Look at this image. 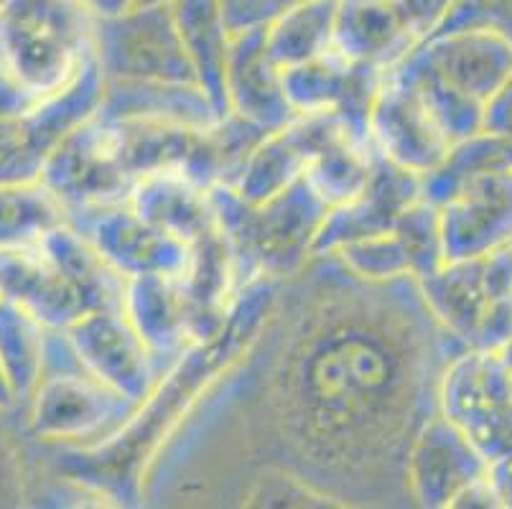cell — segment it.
Here are the masks:
<instances>
[{
    "instance_id": "1",
    "label": "cell",
    "mask_w": 512,
    "mask_h": 509,
    "mask_svg": "<svg viewBox=\"0 0 512 509\" xmlns=\"http://www.w3.org/2000/svg\"><path fill=\"white\" fill-rule=\"evenodd\" d=\"M286 306L278 296L248 349L255 413L273 464L329 504L406 494V454L462 352L434 324L416 280L370 283L334 258Z\"/></svg>"
},
{
    "instance_id": "2",
    "label": "cell",
    "mask_w": 512,
    "mask_h": 509,
    "mask_svg": "<svg viewBox=\"0 0 512 509\" xmlns=\"http://www.w3.org/2000/svg\"><path fill=\"white\" fill-rule=\"evenodd\" d=\"M281 296V280H248L217 334L199 339L161 372L156 387L123 426L87 448H62L59 471L95 497L141 504L166 443L217 382L225 380L253 347Z\"/></svg>"
},
{
    "instance_id": "3",
    "label": "cell",
    "mask_w": 512,
    "mask_h": 509,
    "mask_svg": "<svg viewBox=\"0 0 512 509\" xmlns=\"http://www.w3.org/2000/svg\"><path fill=\"white\" fill-rule=\"evenodd\" d=\"M222 235L232 247L242 283L286 280L314 260V242L329 207L304 179L260 204H248L232 184L209 186Z\"/></svg>"
},
{
    "instance_id": "4",
    "label": "cell",
    "mask_w": 512,
    "mask_h": 509,
    "mask_svg": "<svg viewBox=\"0 0 512 509\" xmlns=\"http://www.w3.org/2000/svg\"><path fill=\"white\" fill-rule=\"evenodd\" d=\"M95 56V18L79 0H0V72L39 97Z\"/></svg>"
},
{
    "instance_id": "5",
    "label": "cell",
    "mask_w": 512,
    "mask_h": 509,
    "mask_svg": "<svg viewBox=\"0 0 512 509\" xmlns=\"http://www.w3.org/2000/svg\"><path fill=\"white\" fill-rule=\"evenodd\" d=\"M136 405L85 372L77 359L51 364L29 395V428L39 441L62 448H87L113 436Z\"/></svg>"
},
{
    "instance_id": "6",
    "label": "cell",
    "mask_w": 512,
    "mask_h": 509,
    "mask_svg": "<svg viewBox=\"0 0 512 509\" xmlns=\"http://www.w3.org/2000/svg\"><path fill=\"white\" fill-rule=\"evenodd\" d=\"M436 410L462 428L487 461L512 454V385L497 352L467 347L451 354L436 385Z\"/></svg>"
},
{
    "instance_id": "7",
    "label": "cell",
    "mask_w": 512,
    "mask_h": 509,
    "mask_svg": "<svg viewBox=\"0 0 512 509\" xmlns=\"http://www.w3.org/2000/svg\"><path fill=\"white\" fill-rule=\"evenodd\" d=\"M95 59L105 82H194L171 6H143L95 18Z\"/></svg>"
},
{
    "instance_id": "8",
    "label": "cell",
    "mask_w": 512,
    "mask_h": 509,
    "mask_svg": "<svg viewBox=\"0 0 512 509\" xmlns=\"http://www.w3.org/2000/svg\"><path fill=\"white\" fill-rule=\"evenodd\" d=\"M105 74L92 56L82 72L29 115L0 120V184L41 179L51 151L100 110Z\"/></svg>"
},
{
    "instance_id": "9",
    "label": "cell",
    "mask_w": 512,
    "mask_h": 509,
    "mask_svg": "<svg viewBox=\"0 0 512 509\" xmlns=\"http://www.w3.org/2000/svg\"><path fill=\"white\" fill-rule=\"evenodd\" d=\"M62 334L79 367L136 408L164 372L123 308L90 311Z\"/></svg>"
},
{
    "instance_id": "10",
    "label": "cell",
    "mask_w": 512,
    "mask_h": 509,
    "mask_svg": "<svg viewBox=\"0 0 512 509\" xmlns=\"http://www.w3.org/2000/svg\"><path fill=\"white\" fill-rule=\"evenodd\" d=\"M367 138L377 156L416 176L436 171L454 148L421 92L398 72L385 74L372 100Z\"/></svg>"
},
{
    "instance_id": "11",
    "label": "cell",
    "mask_w": 512,
    "mask_h": 509,
    "mask_svg": "<svg viewBox=\"0 0 512 509\" xmlns=\"http://www.w3.org/2000/svg\"><path fill=\"white\" fill-rule=\"evenodd\" d=\"M416 288L434 324L451 342L469 347L484 308L512 291V245L482 258L446 260L439 270L418 278Z\"/></svg>"
},
{
    "instance_id": "12",
    "label": "cell",
    "mask_w": 512,
    "mask_h": 509,
    "mask_svg": "<svg viewBox=\"0 0 512 509\" xmlns=\"http://www.w3.org/2000/svg\"><path fill=\"white\" fill-rule=\"evenodd\" d=\"M69 222L125 280L141 275H181L189 263L192 247L143 219L128 202L69 214Z\"/></svg>"
},
{
    "instance_id": "13",
    "label": "cell",
    "mask_w": 512,
    "mask_h": 509,
    "mask_svg": "<svg viewBox=\"0 0 512 509\" xmlns=\"http://www.w3.org/2000/svg\"><path fill=\"white\" fill-rule=\"evenodd\" d=\"M487 464L467 433L434 410L408 446L403 471L408 499L423 509L451 507L474 479L487 474Z\"/></svg>"
},
{
    "instance_id": "14",
    "label": "cell",
    "mask_w": 512,
    "mask_h": 509,
    "mask_svg": "<svg viewBox=\"0 0 512 509\" xmlns=\"http://www.w3.org/2000/svg\"><path fill=\"white\" fill-rule=\"evenodd\" d=\"M446 260L482 258L512 245V171H477L439 204Z\"/></svg>"
},
{
    "instance_id": "15",
    "label": "cell",
    "mask_w": 512,
    "mask_h": 509,
    "mask_svg": "<svg viewBox=\"0 0 512 509\" xmlns=\"http://www.w3.org/2000/svg\"><path fill=\"white\" fill-rule=\"evenodd\" d=\"M385 72L370 64L352 62L332 49L299 67L283 69L286 95L296 115L334 112L367 133V115Z\"/></svg>"
},
{
    "instance_id": "16",
    "label": "cell",
    "mask_w": 512,
    "mask_h": 509,
    "mask_svg": "<svg viewBox=\"0 0 512 509\" xmlns=\"http://www.w3.org/2000/svg\"><path fill=\"white\" fill-rule=\"evenodd\" d=\"M0 298L23 306L49 331H67L92 308L44 247H0Z\"/></svg>"
},
{
    "instance_id": "17",
    "label": "cell",
    "mask_w": 512,
    "mask_h": 509,
    "mask_svg": "<svg viewBox=\"0 0 512 509\" xmlns=\"http://www.w3.org/2000/svg\"><path fill=\"white\" fill-rule=\"evenodd\" d=\"M227 112L263 133L283 128L296 118L283 84V69L268 54L265 31L232 36L225 72Z\"/></svg>"
},
{
    "instance_id": "18",
    "label": "cell",
    "mask_w": 512,
    "mask_h": 509,
    "mask_svg": "<svg viewBox=\"0 0 512 509\" xmlns=\"http://www.w3.org/2000/svg\"><path fill=\"white\" fill-rule=\"evenodd\" d=\"M418 196H423L421 176L377 156L375 174L365 194L327 212L314 242V258L332 255L337 247L360 237L393 230L398 214Z\"/></svg>"
},
{
    "instance_id": "19",
    "label": "cell",
    "mask_w": 512,
    "mask_h": 509,
    "mask_svg": "<svg viewBox=\"0 0 512 509\" xmlns=\"http://www.w3.org/2000/svg\"><path fill=\"white\" fill-rule=\"evenodd\" d=\"M418 51L439 77L479 102L490 100L512 74V41L492 28L467 26L436 34Z\"/></svg>"
},
{
    "instance_id": "20",
    "label": "cell",
    "mask_w": 512,
    "mask_h": 509,
    "mask_svg": "<svg viewBox=\"0 0 512 509\" xmlns=\"http://www.w3.org/2000/svg\"><path fill=\"white\" fill-rule=\"evenodd\" d=\"M403 0H339L334 49L388 74L418 49Z\"/></svg>"
},
{
    "instance_id": "21",
    "label": "cell",
    "mask_w": 512,
    "mask_h": 509,
    "mask_svg": "<svg viewBox=\"0 0 512 509\" xmlns=\"http://www.w3.org/2000/svg\"><path fill=\"white\" fill-rule=\"evenodd\" d=\"M123 311L161 370L197 342L181 275H141L125 280Z\"/></svg>"
},
{
    "instance_id": "22",
    "label": "cell",
    "mask_w": 512,
    "mask_h": 509,
    "mask_svg": "<svg viewBox=\"0 0 512 509\" xmlns=\"http://www.w3.org/2000/svg\"><path fill=\"white\" fill-rule=\"evenodd\" d=\"M189 263L181 273L194 339H209L222 329L230 316V306L245 283L237 270V260L220 224L197 242H192Z\"/></svg>"
},
{
    "instance_id": "23",
    "label": "cell",
    "mask_w": 512,
    "mask_h": 509,
    "mask_svg": "<svg viewBox=\"0 0 512 509\" xmlns=\"http://www.w3.org/2000/svg\"><path fill=\"white\" fill-rule=\"evenodd\" d=\"M128 204L143 219L179 237L186 245L217 227L209 189L181 168L143 176L130 191Z\"/></svg>"
},
{
    "instance_id": "24",
    "label": "cell",
    "mask_w": 512,
    "mask_h": 509,
    "mask_svg": "<svg viewBox=\"0 0 512 509\" xmlns=\"http://www.w3.org/2000/svg\"><path fill=\"white\" fill-rule=\"evenodd\" d=\"M176 28L186 59L204 95L214 105L217 115H227L225 100V72L230 59L232 31L225 21L220 0H176L171 3Z\"/></svg>"
},
{
    "instance_id": "25",
    "label": "cell",
    "mask_w": 512,
    "mask_h": 509,
    "mask_svg": "<svg viewBox=\"0 0 512 509\" xmlns=\"http://www.w3.org/2000/svg\"><path fill=\"white\" fill-rule=\"evenodd\" d=\"M100 112L186 128H209L220 120L209 97L194 82H105Z\"/></svg>"
},
{
    "instance_id": "26",
    "label": "cell",
    "mask_w": 512,
    "mask_h": 509,
    "mask_svg": "<svg viewBox=\"0 0 512 509\" xmlns=\"http://www.w3.org/2000/svg\"><path fill=\"white\" fill-rule=\"evenodd\" d=\"M375 163L377 153L370 138L357 130H347L311 156L304 181L329 209L342 207L365 194L375 174Z\"/></svg>"
},
{
    "instance_id": "27",
    "label": "cell",
    "mask_w": 512,
    "mask_h": 509,
    "mask_svg": "<svg viewBox=\"0 0 512 509\" xmlns=\"http://www.w3.org/2000/svg\"><path fill=\"white\" fill-rule=\"evenodd\" d=\"M339 0H304L263 28L265 46L281 69L299 67L334 49Z\"/></svg>"
},
{
    "instance_id": "28",
    "label": "cell",
    "mask_w": 512,
    "mask_h": 509,
    "mask_svg": "<svg viewBox=\"0 0 512 509\" xmlns=\"http://www.w3.org/2000/svg\"><path fill=\"white\" fill-rule=\"evenodd\" d=\"M51 331L23 306L0 298V367L18 403L29 400L49 364Z\"/></svg>"
},
{
    "instance_id": "29",
    "label": "cell",
    "mask_w": 512,
    "mask_h": 509,
    "mask_svg": "<svg viewBox=\"0 0 512 509\" xmlns=\"http://www.w3.org/2000/svg\"><path fill=\"white\" fill-rule=\"evenodd\" d=\"M64 222L67 207L41 179L0 184V247L36 245Z\"/></svg>"
},
{
    "instance_id": "30",
    "label": "cell",
    "mask_w": 512,
    "mask_h": 509,
    "mask_svg": "<svg viewBox=\"0 0 512 509\" xmlns=\"http://www.w3.org/2000/svg\"><path fill=\"white\" fill-rule=\"evenodd\" d=\"M390 72L403 74L408 82H413V87L421 92L423 102L428 105V110L434 112V118L439 120V125L444 128V133L449 135V140L454 146L482 130L484 102L474 100L472 95L456 90L454 84H449L444 77H439L434 69L428 67L426 59H423L418 49H413L411 54H408L400 64H395Z\"/></svg>"
},
{
    "instance_id": "31",
    "label": "cell",
    "mask_w": 512,
    "mask_h": 509,
    "mask_svg": "<svg viewBox=\"0 0 512 509\" xmlns=\"http://www.w3.org/2000/svg\"><path fill=\"white\" fill-rule=\"evenodd\" d=\"M400 245L411 263V278H426L446 263L444 232H441V212L426 196H418L398 214L393 224Z\"/></svg>"
},
{
    "instance_id": "32",
    "label": "cell",
    "mask_w": 512,
    "mask_h": 509,
    "mask_svg": "<svg viewBox=\"0 0 512 509\" xmlns=\"http://www.w3.org/2000/svg\"><path fill=\"white\" fill-rule=\"evenodd\" d=\"M329 258L337 260L355 278L370 280V283H393V280L411 278V263L393 230L347 242L337 247Z\"/></svg>"
},
{
    "instance_id": "33",
    "label": "cell",
    "mask_w": 512,
    "mask_h": 509,
    "mask_svg": "<svg viewBox=\"0 0 512 509\" xmlns=\"http://www.w3.org/2000/svg\"><path fill=\"white\" fill-rule=\"evenodd\" d=\"M467 26L492 28L512 41V0H454L436 34Z\"/></svg>"
},
{
    "instance_id": "34",
    "label": "cell",
    "mask_w": 512,
    "mask_h": 509,
    "mask_svg": "<svg viewBox=\"0 0 512 509\" xmlns=\"http://www.w3.org/2000/svg\"><path fill=\"white\" fill-rule=\"evenodd\" d=\"M299 3L304 0H220V8L232 34H245V31L265 28Z\"/></svg>"
},
{
    "instance_id": "35",
    "label": "cell",
    "mask_w": 512,
    "mask_h": 509,
    "mask_svg": "<svg viewBox=\"0 0 512 509\" xmlns=\"http://www.w3.org/2000/svg\"><path fill=\"white\" fill-rule=\"evenodd\" d=\"M512 339V291L495 296L490 306L484 308L482 319H479L477 329H474L472 344L474 349H490V352H500L507 342Z\"/></svg>"
},
{
    "instance_id": "36",
    "label": "cell",
    "mask_w": 512,
    "mask_h": 509,
    "mask_svg": "<svg viewBox=\"0 0 512 509\" xmlns=\"http://www.w3.org/2000/svg\"><path fill=\"white\" fill-rule=\"evenodd\" d=\"M23 497V469L18 451L8 433L0 428V507L16 504Z\"/></svg>"
},
{
    "instance_id": "37",
    "label": "cell",
    "mask_w": 512,
    "mask_h": 509,
    "mask_svg": "<svg viewBox=\"0 0 512 509\" xmlns=\"http://www.w3.org/2000/svg\"><path fill=\"white\" fill-rule=\"evenodd\" d=\"M482 130L512 135V74L492 92L490 100L484 102Z\"/></svg>"
},
{
    "instance_id": "38",
    "label": "cell",
    "mask_w": 512,
    "mask_h": 509,
    "mask_svg": "<svg viewBox=\"0 0 512 509\" xmlns=\"http://www.w3.org/2000/svg\"><path fill=\"white\" fill-rule=\"evenodd\" d=\"M44 97L34 95L31 90H26L23 84H18L16 79L8 77L6 72H0V120H13L29 115Z\"/></svg>"
},
{
    "instance_id": "39",
    "label": "cell",
    "mask_w": 512,
    "mask_h": 509,
    "mask_svg": "<svg viewBox=\"0 0 512 509\" xmlns=\"http://www.w3.org/2000/svg\"><path fill=\"white\" fill-rule=\"evenodd\" d=\"M451 507L456 509H469V507H482V509H502L500 499H497L495 487H492L490 476L482 474L479 479H474L467 489H464L459 497L451 502Z\"/></svg>"
},
{
    "instance_id": "40",
    "label": "cell",
    "mask_w": 512,
    "mask_h": 509,
    "mask_svg": "<svg viewBox=\"0 0 512 509\" xmlns=\"http://www.w3.org/2000/svg\"><path fill=\"white\" fill-rule=\"evenodd\" d=\"M487 476H490L492 487H495L500 507L512 509V454L490 461L487 464Z\"/></svg>"
},
{
    "instance_id": "41",
    "label": "cell",
    "mask_w": 512,
    "mask_h": 509,
    "mask_svg": "<svg viewBox=\"0 0 512 509\" xmlns=\"http://www.w3.org/2000/svg\"><path fill=\"white\" fill-rule=\"evenodd\" d=\"M79 3L90 11L92 18H110L133 8L138 0H79Z\"/></svg>"
},
{
    "instance_id": "42",
    "label": "cell",
    "mask_w": 512,
    "mask_h": 509,
    "mask_svg": "<svg viewBox=\"0 0 512 509\" xmlns=\"http://www.w3.org/2000/svg\"><path fill=\"white\" fill-rule=\"evenodd\" d=\"M18 405V398L16 392H13L11 382H8L6 372H3V367H0V415L8 413V410H13Z\"/></svg>"
},
{
    "instance_id": "43",
    "label": "cell",
    "mask_w": 512,
    "mask_h": 509,
    "mask_svg": "<svg viewBox=\"0 0 512 509\" xmlns=\"http://www.w3.org/2000/svg\"><path fill=\"white\" fill-rule=\"evenodd\" d=\"M497 354H500L502 364H505V372H507V377H510V385H512V339Z\"/></svg>"
},
{
    "instance_id": "44",
    "label": "cell",
    "mask_w": 512,
    "mask_h": 509,
    "mask_svg": "<svg viewBox=\"0 0 512 509\" xmlns=\"http://www.w3.org/2000/svg\"><path fill=\"white\" fill-rule=\"evenodd\" d=\"M138 3H143V6H171L176 0H138Z\"/></svg>"
}]
</instances>
